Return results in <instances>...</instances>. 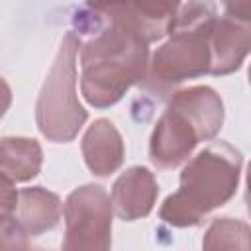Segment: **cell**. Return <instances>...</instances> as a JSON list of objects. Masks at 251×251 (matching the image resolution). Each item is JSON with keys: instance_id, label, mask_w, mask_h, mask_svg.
I'll list each match as a JSON object with an SVG mask.
<instances>
[{"instance_id": "cell-11", "label": "cell", "mask_w": 251, "mask_h": 251, "mask_svg": "<svg viewBox=\"0 0 251 251\" xmlns=\"http://www.w3.org/2000/svg\"><path fill=\"white\" fill-rule=\"evenodd\" d=\"M126 20L147 41L163 39L180 8L182 0H116Z\"/></svg>"}, {"instance_id": "cell-3", "label": "cell", "mask_w": 251, "mask_h": 251, "mask_svg": "<svg viewBox=\"0 0 251 251\" xmlns=\"http://www.w3.org/2000/svg\"><path fill=\"white\" fill-rule=\"evenodd\" d=\"M216 12L208 2L190 0L178 8L167 35H171L153 55L143 86L159 96L175 92L188 78L210 73V29Z\"/></svg>"}, {"instance_id": "cell-2", "label": "cell", "mask_w": 251, "mask_h": 251, "mask_svg": "<svg viewBox=\"0 0 251 251\" xmlns=\"http://www.w3.org/2000/svg\"><path fill=\"white\" fill-rule=\"evenodd\" d=\"M241 165V153L229 143L218 141L206 147L182 169L180 186L167 196L159 218L175 227L198 226L206 214L235 196Z\"/></svg>"}, {"instance_id": "cell-14", "label": "cell", "mask_w": 251, "mask_h": 251, "mask_svg": "<svg viewBox=\"0 0 251 251\" xmlns=\"http://www.w3.org/2000/svg\"><path fill=\"white\" fill-rule=\"evenodd\" d=\"M249 227L245 222L231 218H216L202 241L204 249H249Z\"/></svg>"}, {"instance_id": "cell-16", "label": "cell", "mask_w": 251, "mask_h": 251, "mask_svg": "<svg viewBox=\"0 0 251 251\" xmlns=\"http://www.w3.org/2000/svg\"><path fill=\"white\" fill-rule=\"evenodd\" d=\"M18 208V190L14 180L0 171V214H12Z\"/></svg>"}, {"instance_id": "cell-6", "label": "cell", "mask_w": 251, "mask_h": 251, "mask_svg": "<svg viewBox=\"0 0 251 251\" xmlns=\"http://www.w3.org/2000/svg\"><path fill=\"white\" fill-rule=\"evenodd\" d=\"M198 143L200 135L194 124L180 110L169 104L151 133V163L159 169H175L192 155Z\"/></svg>"}, {"instance_id": "cell-12", "label": "cell", "mask_w": 251, "mask_h": 251, "mask_svg": "<svg viewBox=\"0 0 251 251\" xmlns=\"http://www.w3.org/2000/svg\"><path fill=\"white\" fill-rule=\"evenodd\" d=\"M61 218V200L43 186H31L18 192V222L27 235H39L53 229Z\"/></svg>"}, {"instance_id": "cell-15", "label": "cell", "mask_w": 251, "mask_h": 251, "mask_svg": "<svg viewBox=\"0 0 251 251\" xmlns=\"http://www.w3.org/2000/svg\"><path fill=\"white\" fill-rule=\"evenodd\" d=\"M27 233L12 214H0V249H25Z\"/></svg>"}, {"instance_id": "cell-5", "label": "cell", "mask_w": 251, "mask_h": 251, "mask_svg": "<svg viewBox=\"0 0 251 251\" xmlns=\"http://www.w3.org/2000/svg\"><path fill=\"white\" fill-rule=\"evenodd\" d=\"M65 251H106L112 245V200L98 184L73 190L65 202Z\"/></svg>"}, {"instance_id": "cell-13", "label": "cell", "mask_w": 251, "mask_h": 251, "mask_svg": "<svg viewBox=\"0 0 251 251\" xmlns=\"http://www.w3.org/2000/svg\"><path fill=\"white\" fill-rule=\"evenodd\" d=\"M43 163L41 145L29 137L0 139V171L14 182H27L39 175Z\"/></svg>"}, {"instance_id": "cell-9", "label": "cell", "mask_w": 251, "mask_h": 251, "mask_svg": "<svg viewBox=\"0 0 251 251\" xmlns=\"http://www.w3.org/2000/svg\"><path fill=\"white\" fill-rule=\"evenodd\" d=\"M169 104L180 110L194 124L200 141L214 139L224 124L222 98L210 86H190V88L175 90Z\"/></svg>"}, {"instance_id": "cell-1", "label": "cell", "mask_w": 251, "mask_h": 251, "mask_svg": "<svg viewBox=\"0 0 251 251\" xmlns=\"http://www.w3.org/2000/svg\"><path fill=\"white\" fill-rule=\"evenodd\" d=\"M80 41V90L94 108L114 106L141 84L149 67V43L126 20L116 0H86L75 18ZM80 39V37H78Z\"/></svg>"}, {"instance_id": "cell-17", "label": "cell", "mask_w": 251, "mask_h": 251, "mask_svg": "<svg viewBox=\"0 0 251 251\" xmlns=\"http://www.w3.org/2000/svg\"><path fill=\"white\" fill-rule=\"evenodd\" d=\"M226 16L237 22H251V0H224Z\"/></svg>"}, {"instance_id": "cell-8", "label": "cell", "mask_w": 251, "mask_h": 251, "mask_svg": "<svg viewBox=\"0 0 251 251\" xmlns=\"http://www.w3.org/2000/svg\"><path fill=\"white\" fill-rule=\"evenodd\" d=\"M159 196V184L153 173L145 167H131L122 173L112 186V208L114 212L126 220L133 222L145 218Z\"/></svg>"}, {"instance_id": "cell-10", "label": "cell", "mask_w": 251, "mask_h": 251, "mask_svg": "<svg viewBox=\"0 0 251 251\" xmlns=\"http://www.w3.org/2000/svg\"><path fill=\"white\" fill-rule=\"evenodd\" d=\"M82 157L96 176H108L122 167L124 139L110 120L100 118L86 129L82 137Z\"/></svg>"}, {"instance_id": "cell-7", "label": "cell", "mask_w": 251, "mask_h": 251, "mask_svg": "<svg viewBox=\"0 0 251 251\" xmlns=\"http://www.w3.org/2000/svg\"><path fill=\"white\" fill-rule=\"evenodd\" d=\"M251 47V27L233 18H218L210 29V75L237 71Z\"/></svg>"}, {"instance_id": "cell-4", "label": "cell", "mask_w": 251, "mask_h": 251, "mask_svg": "<svg viewBox=\"0 0 251 251\" xmlns=\"http://www.w3.org/2000/svg\"><path fill=\"white\" fill-rule=\"evenodd\" d=\"M80 39L69 31L57 51L35 106L39 131L55 143L73 141L88 114L76 96V53Z\"/></svg>"}, {"instance_id": "cell-18", "label": "cell", "mask_w": 251, "mask_h": 251, "mask_svg": "<svg viewBox=\"0 0 251 251\" xmlns=\"http://www.w3.org/2000/svg\"><path fill=\"white\" fill-rule=\"evenodd\" d=\"M12 104V90L8 86V82L0 76V118L6 114V110L10 108Z\"/></svg>"}]
</instances>
